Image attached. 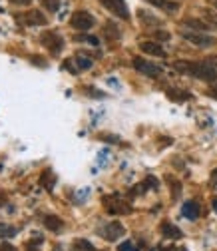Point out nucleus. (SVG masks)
Returning a JSON list of instances; mask_svg holds the SVG:
<instances>
[{
    "instance_id": "1",
    "label": "nucleus",
    "mask_w": 217,
    "mask_h": 251,
    "mask_svg": "<svg viewBox=\"0 0 217 251\" xmlns=\"http://www.w3.org/2000/svg\"><path fill=\"white\" fill-rule=\"evenodd\" d=\"M173 68L177 72L195 76L197 80H203V82H215L217 80V68L211 64V62H185V60H177L173 64Z\"/></svg>"
},
{
    "instance_id": "2",
    "label": "nucleus",
    "mask_w": 217,
    "mask_h": 251,
    "mask_svg": "<svg viewBox=\"0 0 217 251\" xmlns=\"http://www.w3.org/2000/svg\"><path fill=\"white\" fill-rule=\"evenodd\" d=\"M104 205H106V211L112 213V215H128V213H132V205L118 194L106 196L104 198Z\"/></svg>"
},
{
    "instance_id": "3",
    "label": "nucleus",
    "mask_w": 217,
    "mask_h": 251,
    "mask_svg": "<svg viewBox=\"0 0 217 251\" xmlns=\"http://www.w3.org/2000/svg\"><path fill=\"white\" fill-rule=\"evenodd\" d=\"M181 36L188 42H192L193 46H199V48H209V46L215 44V38H211L203 32H197V30H185V32H181Z\"/></svg>"
},
{
    "instance_id": "4",
    "label": "nucleus",
    "mask_w": 217,
    "mask_h": 251,
    "mask_svg": "<svg viewBox=\"0 0 217 251\" xmlns=\"http://www.w3.org/2000/svg\"><path fill=\"white\" fill-rule=\"evenodd\" d=\"M40 42L50 50L52 56H58L62 52V46H64V40H62V36L58 32H44L40 36Z\"/></svg>"
},
{
    "instance_id": "5",
    "label": "nucleus",
    "mask_w": 217,
    "mask_h": 251,
    "mask_svg": "<svg viewBox=\"0 0 217 251\" xmlns=\"http://www.w3.org/2000/svg\"><path fill=\"white\" fill-rule=\"evenodd\" d=\"M102 6H106L114 16L121 18V20H128L130 18V10L126 6V0H100Z\"/></svg>"
},
{
    "instance_id": "6",
    "label": "nucleus",
    "mask_w": 217,
    "mask_h": 251,
    "mask_svg": "<svg viewBox=\"0 0 217 251\" xmlns=\"http://www.w3.org/2000/svg\"><path fill=\"white\" fill-rule=\"evenodd\" d=\"M70 24L76 28V30H90L92 26L96 24V20H94V16H92L90 12H84V10H78V12H74L72 14V18H70Z\"/></svg>"
},
{
    "instance_id": "7",
    "label": "nucleus",
    "mask_w": 217,
    "mask_h": 251,
    "mask_svg": "<svg viewBox=\"0 0 217 251\" xmlns=\"http://www.w3.org/2000/svg\"><path fill=\"white\" fill-rule=\"evenodd\" d=\"M134 68H136L138 72L149 76V78H158V76H162V68H160V66L151 64V62H147V60H144V58H140V56L134 58Z\"/></svg>"
},
{
    "instance_id": "8",
    "label": "nucleus",
    "mask_w": 217,
    "mask_h": 251,
    "mask_svg": "<svg viewBox=\"0 0 217 251\" xmlns=\"http://www.w3.org/2000/svg\"><path fill=\"white\" fill-rule=\"evenodd\" d=\"M123 233H126V227H123L121 224H118V222L106 224V226L100 229V235H102L104 239H108V241H116V239H120Z\"/></svg>"
},
{
    "instance_id": "9",
    "label": "nucleus",
    "mask_w": 217,
    "mask_h": 251,
    "mask_svg": "<svg viewBox=\"0 0 217 251\" xmlns=\"http://www.w3.org/2000/svg\"><path fill=\"white\" fill-rule=\"evenodd\" d=\"M22 22L28 26H44L46 24V16L40 10H30L22 16Z\"/></svg>"
},
{
    "instance_id": "10",
    "label": "nucleus",
    "mask_w": 217,
    "mask_h": 251,
    "mask_svg": "<svg viewBox=\"0 0 217 251\" xmlns=\"http://www.w3.org/2000/svg\"><path fill=\"white\" fill-rule=\"evenodd\" d=\"M199 213H201L199 203H197V201H193V200L185 201V203H183V207H181V215H183V217H188V219H197V217H199Z\"/></svg>"
},
{
    "instance_id": "11",
    "label": "nucleus",
    "mask_w": 217,
    "mask_h": 251,
    "mask_svg": "<svg viewBox=\"0 0 217 251\" xmlns=\"http://www.w3.org/2000/svg\"><path fill=\"white\" fill-rule=\"evenodd\" d=\"M140 48H142V52H145V54H149V56L166 58V50H164L160 44H156V42H142Z\"/></svg>"
},
{
    "instance_id": "12",
    "label": "nucleus",
    "mask_w": 217,
    "mask_h": 251,
    "mask_svg": "<svg viewBox=\"0 0 217 251\" xmlns=\"http://www.w3.org/2000/svg\"><path fill=\"white\" fill-rule=\"evenodd\" d=\"M183 26H188L192 30H197V32H205V30L211 28V24L201 20V18H183Z\"/></svg>"
},
{
    "instance_id": "13",
    "label": "nucleus",
    "mask_w": 217,
    "mask_h": 251,
    "mask_svg": "<svg viewBox=\"0 0 217 251\" xmlns=\"http://www.w3.org/2000/svg\"><path fill=\"white\" fill-rule=\"evenodd\" d=\"M44 226H46V229H50L54 233H60L62 229H64V222H62L58 215H46L44 217Z\"/></svg>"
},
{
    "instance_id": "14",
    "label": "nucleus",
    "mask_w": 217,
    "mask_h": 251,
    "mask_svg": "<svg viewBox=\"0 0 217 251\" xmlns=\"http://www.w3.org/2000/svg\"><path fill=\"white\" fill-rule=\"evenodd\" d=\"M145 2H149L151 6H158L166 12H177L179 10V4L177 2H171V0H145Z\"/></svg>"
},
{
    "instance_id": "15",
    "label": "nucleus",
    "mask_w": 217,
    "mask_h": 251,
    "mask_svg": "<svg viewBox=\"0 0 217 251\" xmlns=\"http://www.w3.org/2000/svg\"><path fill=\"white\" fill-rule=\"evenodd\" d=\"M160 229H162V233L166 235V239H179V237L183 235V233H181V229H179V227H175V226H173V224H169V222H164Z\"/></svg>"
},
{
    "instance_id": "16",
    "label": "nucleus",
    "mask_w": 217,
    "mask_h": 251,
    "mask_svg": "<svg viewBox=\"0 0 217 251\" xmlns=\"http://www.w3.org/2000/svg\"><path fill=\"white\" fill-rule=\"evenodd\" d=\"M168 98L171 102H188L192 98L190 92H183V90H168Z\"/></svg>"
},
{
    "instance_id": "17",
    "label": "nucleus",
    "mask_w": 217,
    "mask_h": 251,
    "mask_svg": "<svg viewBox=\"0 0 217 251\" xmlns=\"http://www.w3.org/2000/svg\"><path fill=\"white\" fill-rule=\"evenodd\" d=\"M40 185L44 187V190H52V187L56 185V176H54L50 170L42 172V176H40Z\"/></svg>"
},
{
    "instance_id": "18",
    "label": "nucleus",
    "mask_w": 217,
    "mask_h": 251,
    "mask_svg": "<svg viewBox=\"0 0 217 251\" xmlns=\"http://www.w3.org/2000/svg\"><path fill=\"white\" fill-rule=\"evenodd\" d=\"M72 251H96V247L92 245L88 239H76L72 243Z\"/></svg>"
},
{
    "instance_id": "19",
    "label": "nucleus",
    "mask_w": 217,
    "mask_h": 251,
    "mask_svg": "<svg viewBox=\"0 0 217 251\" xmlns=\"http://www.w3.org/2000/svg\"><path fill=\"white\" fill-rule=\"evenodd\" d=\"M74 62L78 64V70H90L92 68V58H88L86 54H78L74 58Z\"/></svg>"
},
{
    "instance_id": "20",
    "label": "nucleus",
    "mask_w": 217,
    "mask_h": 251,
    "mask_svg": "<svg viewBox=\"0 0 217 251\" xmlns=\"http://www.w3.org/2000/svg\"><path fill=\"white\" fill-rule=\"evenodd\" d=\"M12 235H16V229L14 227H10L6 224H0V237L6 239V237H12Z\"/></svg>"
},
{
    "instance_id": "21",
    "label": "nucleus",
    "mask_w": 217,
    "mask_h": 251,
    "mask_svg": "<svg viewBox=\"0 0 217 251\" xmlns=\"http://www.w3.org/2000/svg\"><path fill=\"white\" fill-rule=\"evenodd\" d=\"M42 241H44L42 235H36V241H28V243H26V249H28V251H38L40 245H42Z\"/></svg>"
},
{
    "instance_id": "22",
    "label": "nucleus",
    "mask_w": 217,
    "mask_h": 251,
    "mask_svg": "<svg viewBox=\"0 0 217 251\" xmlns=\"http://www.w3.org/2000/svg\"><path fill=\"white\" fill-rule=\"evenodd\" d=\"M106 30H108V36H110V38H120V30H118L116 26H112V22L106 24Z\"/></svg>"
},
{
    "instance_id": "23",
    "label": "nucleus",
    "mask_w": 217,
    "mask_h": 251,
    "mask_svg": "<svg viewBox=\"0 0 217 251\" xmlns=\"http://www.w3.org/2000/svg\"><path fill=\"white\" fill-rule=\"evenodd\" d=\"M74 64H76L74 60H66V62H64V68H66V70H70L72 74H78L80 70H78V66H74Z\"/></svg>"
},
{
    "instance_id": "24",
    "label": "nucleus",
    "mask_w": 217,
    "mask_h": 251,
    "mask_svg": "<svg viewBox=\"0 0 217 251\" xmlns=\"http://www.w3.org/2000/svg\"><path fill=\"white\" fill-rule=\"evenodd\" d=\"M76 40H84L92 46H98V38H94V36H76Z\"/></svg>"
},
{
    "instance_id": "25",
    "label": "nucleus",
    "mask_w": 217,
    "mask_h": 251,
    "mask_svg": "<svg viewBox=\"0 0 217 251\" xmlns=\"http://www.w3.org/2000/svg\"><path fill=\"white\" fill-rule=\"evenodd\" d=\"M44 6H46V8H50V10L54 12V10H58V6H60V4H58V0H44Z\"/></svg>"
},
{
    "instance_id": "26",
    "label": "nucleus",
    "mask_w": 217,
    "mask_h": 251,
    "mask_svg": "<svg viewBox=\"0 0 217 251\" xmlns=\"http://www.w3.org/2000/svg\"><path fill=\"white\" fill-rule=\"evenodd\" d=\"M0 251H18L10 241H2V245H0Z\"/></svg>"
},
{
    "instance_id": "27",
    "label": "nucleus",
    "mask_w": 217,
    "mask_h": 251,
    "mask_svg": "<svg viewBox=\"0 0 217 251\" xmlns=\"http://www.w3.org/2000/svg\"><path fill=\"white\" fill-rule=\"evenodd\" d=\"M118 251H134V245H132L130 241H126V243L118 245Z\"/></svg>"
},
{
    "instance_id": "28",
    "label": "nucleus",
    "mask_w": 217,
    "mask_h": 251,
    "mask_svg": "<svg viewBox=\"0 0 217 251\" xmlns=\"http://www.w3.org/2000/svg\"><path fill=\"white\" fill-rule=\"evenodd\" d=\"M209 96L217 100V80H215V82H211V88H209Z\"/></svg>"
},
{
    "instance_id": "29",
    "label": "nucleus",
    "mask_w": 217,
    "mask_h": 251,
    "mask_svg": "<svg viewBox=\"0 0 217 251\" xmlns=\"http://www.w3.org/2000/svg\"><path fill=\"white\" fill-rule=\"evenodd\" d=\"M156 38H158V40H169V34L164 32V30H158V32H156Z\"/></svg>"
},
{
    "instance_id": "30",
    "label": "nucleus",
    "mask_w": 217,
    "mask_h": 251,
    "mask_svg": "<svg viewBox=\"0 0 217 251\" xmlns=\"http://www.w3.org/2000/svg\"><path fill=\"white\" fill-rule=\"evenodd\" d=\"M12 4H18V6H28L30 4V0H10Z\"/></svg>"
},
{
    "instance_id": "31",
    "label": "nucleus",
    "mask_w": 217,
    "mask_h": 251,
    "mask_svg": "<svg viewBox=\"0 0 217 251\" xmlns=\"http://www.w3.org/2000/svg\"><path fill=\"white\" fill-rule=\"evenodd\" d=\"M162 251H173V247H164Z\"/></svg>"
},
{
    "instance_id": "32",
    "label": "nucleus",
    "mask_w": 217,
    "mask_h": 251,
    "mask_svg": "<svg viewBox=\"0 0 217 251\" xmlns=\"http://www.w3.org/2000/svg\"><path fill=\"white\" fill-rule=\"evenodd\" d=\"M4 203V196H0V205H2Z\"/></svg>"
},
{
    "instance_id": "33",
    "label": "nucleus",
    "mask_w": 217,
    "mask_h": 251,
    "mask_svg": "<svg viewBox=\"0 0 217 251\" xmlns=\"http://www.w3.org/2000/svg\"><path fill=\"white\" fill-rule=\"evenodd\" d=\"M213 205H215V211H217V200H215V201H213Z\"/></svg>"
},
{
    "instance_id": "34",
    "label": "nucleus",
    "mask_w": 217,
    "mask_h": 251,
    "mask_svg": "<svg viewBox=\"0 0 217 251\" xmlns=\"http://www.w3.org/2000/svg\"><path fill=\"white\" fill-rule=\"evenodd\" d=\"M134 251H136V249H134Z\"/></svg>"
}]
</instances>
